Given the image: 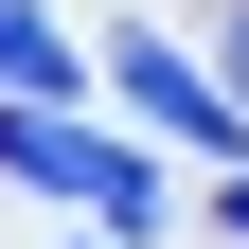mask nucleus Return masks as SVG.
Instances as JSON below:
<instances>
[{"mask_svg":"<svg viewBox=\"0 0 249 249\" xmlns=\"http://www.w3.org/2000/svg\"><path fill=\"white\" fill-rule=\"evenodd\" d=\"M0 89H18V107H53V89H71V36H53L36 0H0Z\"/></svg>","mask_w":249,"mask_h":249,"instance_id":"3","label":"nucleus"},{"mask_svg":"<svg viewBox=\"0 0 249 249\" xmlns=\"http://www.w3.org/2000/svg\"><path fill=\"white\" fill-rule=\"evenodd\" d=\"M213 213H231V231H249V160H231V196H213Z\"/></svg>","mask_w":249,"mask_h":249,"instance_id":"4","label":"nucleus"},{"mask_svg":"<svg viewBox=\"0 0 249 249\" xmlns=\"http://www.w3.org/2000/svg\"><path fill=\"white\" fill-rule=\"evenodd\" d=\"M89 249H124V231H89Z\"/></svg>","mask_w":249,"mask_h":249,"instance_id":"6","label":"nucleus"},{"mask_svg":"<svg viewBox=\"0 0 249 249\" xmlns=\"http://www.w3.org/2000/svg\"><path fill=\"white\" fill-rule=\"evenodd\" d=\"M231 107H249V18H231Z\"/></svg>","mask_w":249,"mask_h":249,"instance_id":"5","label":"nucleus"},{"mask_svg":"<svg viewBox=\"0 0 249 249\" xmlns=\"http://www.w3.org/2000/svg\"><path fill=\"white\" fill-rule=\"evenodd\" d=\"M0 160H18V178H53V196H89V213H107L124 249L160 231V160H124V142H89L71 107H18V89H0Z\"/></svg>","mask_w":249,"mask_h":249,"instance_id":"1","label":"nucleus"},{"mask_svg":"<svg viewBox=\"0 0 249 249\" xmlns=\"http://www.w3.org/2000/svg\"><path fill=\"white\" fill-rule=\"evenodd\" d=\"M107 71H124V107H142V124H178V142H213V160L249 142V107L196 71V53H160V36H107Z\"/></svg>","mask_w":249,"mask_h":249,"instance_id":"2","label":"nucleus"}]
</instances>
